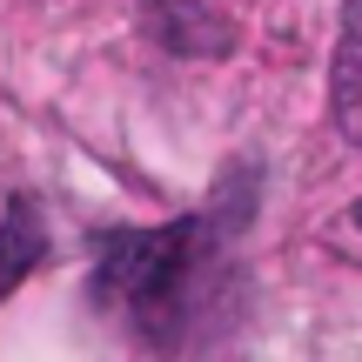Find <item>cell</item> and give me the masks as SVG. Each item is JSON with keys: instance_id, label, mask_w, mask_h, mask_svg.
<instances>
[{"instance_id": "obj_1", "label": "cell", "mask_w": 362, "mask_h": 362, "mask_svg": "<svg viewBox=\"0 0 362 362\" xmlns=\"http://www.w3.org/2000/svg\"><path fill=\"white\" fill-rule=\"evenodd\" d=\"M208 248V221H168V228H128L107 235L94 248V302H101L115 322H128L141 342H168L188 322L194 302V269H202Z\"/></svg>"}, {"instance_id": "obj_2", "label": "cell", "mask_w": 362, "mask_h": 362, "mask_svg": "<svg viewBox=\"0 0 362 362\" xmlns=\"http://www.w3.org/2000/svg\"><path fill=\"white\" fill-rule=\"evenodd\" d=\"M336 121L349 141H362V0L342 13V47H336Z\"/></svg>"}, {"instance_id": "obj_3", "label": "cell", "mask_w": 362, "mask_h": 362, "mask_svg": "<svg viewBox=\"0 0 362 362\" xmlns=\"http://www.w3.org/2000/svg\"><path fill=\"white\" fill-rule=\"evenodd\" d=\"M34 262H40V215L27 208V194H13L0 215V296H13Z\"/></svg>"}, {"instance_id": "obj_4", "label": "cell", "mask_w": 362, "mask_h": 362, "mask_svg": "<svg viewBox=\"0 0 362 362\" xmlns=\"http://www.w3.org/2000/svg\"><path fill=\"white\" fill-rule=\"evenodd\" d=\"M356 221H362V208H356Z\"/></svg>"}]
</instances>
